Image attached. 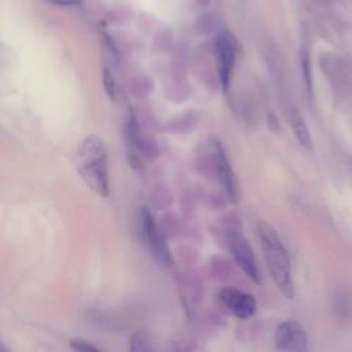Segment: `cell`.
<instances>
[{"mask_svg": "<svg viewBox=\"0 0 352 352\" xmlns=\"http://www.w3.org/2000/svg\"><path fill=\"white\" fill-rule=\"evenodd\" d=\"M77 170L84 182L102 197H107L110 191L109 166L106 146L98 136H87L77 151Z\"/></svg>", "mask_w": 352, "mask_h": 352, "instance_id": "cell-1", "label": "cell"}, {"mask_svg": "<svg viewBox=\"0 0 352 352\" xmlns=\"http://www.w3.org/2000/svg\"><path fill=\"white\" fill-rule=\"evenodd\" d=\"M257 232L261 241V248L264 252L267 267L271 272L275 285L286 298H293L294 286L292 279L290 260L278 232L271 224L265 221H260L257 224Z\"/></svg>", "mask_w": 352, "mask_h": 352, "instance_id": "cell-2", "label": "cell"}, {"mask_svg": "<svg viewBox=\"0 0 352 352\" xmlns=\"http://www.w3.org/2000/svg\"><path fill=\"white\" fill-rule=\"evenodd\" d=\"M216 55L217 70L220 84L226 89L230 84V78L236 60V40L230 32H221L216 38Z\"/></svg>", "mask_w": 352, "mask_h": 352, "instance_id": "cell-3", "label": "cell"}, {"mask_svg": "<svg viewBox=\"0 0 352 352\" xmlns=\"http://www.w3.org/2000/svg\"><path fill=\"white\" fill-rule=\"evenodd\" d=\"M275 345L285 352H307L308 337L298 322L285 320L275 331Z\"/></svg>", "mask_w": 352, "mask_h": 352, "instance_id": "cell-4", "label": "cell"}, {"mask_svg": "<svg viewBox=\"0 0 352 352\" xmlns=\"http://www.w3.org/2000/svg\"><path fill=\"white\" fill-rule=\"evenodd\" d=\"M142 230H143L146 243L151 250V254L164 265H169L172 258H170L168 243L161 230L158 228L153 214L147 209H143L142 212Z\"/></svg>", "mask_w": 352, "mask_h": 352, "instance_id": "cell-5", "label": "cell"}, {"mask_svg": "<svg viewBox=\"0 0 352 352\" xmlns=\"http://www.w3.org/2000/svg\"><path fill=\"white\" fill-rule=\"evenodd\" d=\"M228 246L230 250L238 263V265L243 270V272L254 282H260L258 268L256 264V258L253 250L243 235L239 232H231L228 235Z\"/></svg>", "mask_w": 352, "mask_h": 352, "instance_id": "cell-6", "label": "cell"}, {"mask_svg": "<svg viewBox=\"0 0 352 352\" xmlns=\"http://www.w3.org/2000/svg\"><path fill=\"white\" fill-rule=\"evenodd\" d=\"M212 148H213L212 162H213V169L216 172V176H217L219 182L221 183L230 201L235 202L236 201V182H235L232 168L226 155V151H224L223 146L216 140L213 142Z\"/></svg>", "mask_w": 352, "mask_h": 352, "instance_id": "cell-7", "label": "cell"}, {"mask_svg": "<svg viewBox=\"0 0 352 352\" xmlns=\"http://www.w3.org/2000/svg\"><path fill=\"white\" fill-rule=\"evenodd\" d=\"M220 300L223 305L236 318L248 319L256 312L254 298L238 289L226 287L220 292Z\"/></svg>", "mask_w": 352, "mask_h": 352, "instance_id": "cell-8", "label": "cell"}, {"mask_svg": "<svg viewBox=\"0 0 352 352\" xmlns=\"http://www.w3.org/2000/svg\"><path fill=\"white\" fill-rule=\"evenodd\" d=\"M289 122H290L293 133H294L297 142L300 143V146L304 147V148H311L312 147V139H311L308 125H307L304 117L301 116V113L294 107L289 113Z\"/></svg>", "mask_w": 352, "mask_h": 352, "instance_id": "cell-9", "label": "cell"}, {"mask_svg": "<svg viewBox=\"0 0 352 352\" xmlns=\"http://www.w3.org/2000/svg\"><path fill=\"white\" fill-rule=\"evenodd\" d=\"M198 122V116L194 111H187L184 114L177 116L175 120H172L169 122V132H187L190 129H192L195 126V124Z\"/></svg>", "mask_w": 352, "mask_h": 352, "instance_id": "cell-10", "label": "cell"}, {"mask_svg": "<svg viewBox=\"0 0 352 352\" xmlns=\"http://www.w3.org/2000/svg\"><path fill=\"white\" fill-rule=\"evenodd\" d=\"M195 30L197 33L199 34H209L212 33L216 26H217V21H216V16L214 15H210V14H205V15H201L197 21H195Z\"/></svg>", "mask_w": 352, "mask_h": 352, "instance_id": "cell-11", "label": "cell"}, {"mask_svg": "<svg viewBox=\"0 0 352 352\" xmlns=\"http://www.w3.org/2000/svg\"><path fill=\"white\" fill-rule=\"evenodd\" d=\"M301 74H302V80L305 82L307 91L311 95L312 94V74H311V62H309V54L305 48H302L301 51Z\"/></svg>", "mask_w": 352, "mask_h": 352, "instance_id": "cell-12", "label": "cell"}, {"mask_svg": "<svg viewBox=\"0 0 352 352\" xmlns=\"http://www.w3.org/2000/svg\"><path fill=\"white\" fill-rule=\"evenodd\" d=\"M131 352H153L143 333H135L131 337Z\"/></svg>", "mask_w": 352, "mask_h": 352, "instance_id": "cell-13", "label": "cell"}, {"mask_svg": "<svg viewBox=\"0 0 352 352\" xmlns=\"http://www.w3.org/2000/svg\"><path fill=\"white\" fill-rule=\"evenodd\" d=\"M70 346L76 352H100L95 345L82 338H73L70 341Z\"/></svg>", "mask_w": 352, "mask_h": 352, "instance_id": "cell-14", "label": "cell"}, {"mask_svg": "<svg viewBox=\"0 0 352 352\" xmlns=\"http://www.w3.org/2000/svg\"><path fill=\"white\" fill-rule=\"evenodd\" d=\"M103 84H104V89H106L107 95L114 98V95H116V81H114L113 74L107 69H104V73H103Z\"/></svg>", "mask_w": 352, "mask_h": 352, "instance_id": "cell-15", "label": "cell"}, {"mask_svg": "<svg viewBox=\"0 0 352 352\" xmlns=\"http://www.w3.org/2000/svg\"><path fill=\"white\" fill-rule=\"evenodd\" d=\"M47 1L56 6H76L78 3V0H47Z\"/></svg>", "mask_w": 352, "mask_h": 352, "instance_id": "cell-16", "label": "cell"}, {"mask_svg": "<svg viewBox=\"0 0 352 352\" xmlns=\"http://www.w3.org/2000/svg\"><path fill=\"white\" fill-rule=\"evenodd\" d=\"M197 3H198V6H201V7H205V6H208L209 3H210V0H195Z\"/></svg>", "mask_w": 352, "mask_h": 352, "instance_id": "cell-17", "label": "cell"}, {"mask_svg": "<svg viewBox=\"0 0 352 352\" xmlns=\"http://www.w3.org/2000/svg\"><path fill=\"white\" fill-rule=\"evenodd\" d=\"M0 352H10V351L3 344H0Z\"/></svg>", "mask_w": 352, "mask_h": 352, "instance_id": "cell-18", "label": "cell"}]
</instances>
